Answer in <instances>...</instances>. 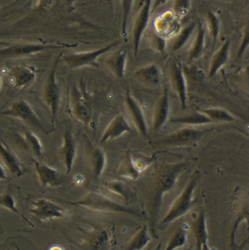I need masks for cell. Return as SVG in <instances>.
Returning a JSON list of instances; mask_svg holds the SVG:
<instances>
[{"mask_svg":"<svg viewBox=\"0 0 249 250\" xmlns=\"http://www.w3.org/2000/svg\"><path fill=\"white\" fill-rule=\"evenodd\" d=\"M187 165L188 164L187 162L166 164L160 169V172L156 178L154 193L150 201V214L148 217L152 233L155 237L157 238L155 233L156 225L158 220L163 197L165 194L174 187L182 173L186 170Z\"/></svg>","mask_w":249,"mask_h":250,"instance_id":"6da1fadb","label":"cell"},{"mask_svg":"<svg viewBox=\"0 0 249 250\" xmlns=\"http://www.w3.org/2000/svg\"><path fill=\"white\" fill-rule=\"evenodd\" d=\"M67 204L75 207H83L91 211L120 213L134 216L141 220H149L148 216H147L144 211L116 202L99 192H88L79 201H67Z\"/></svg>","mask_w":249,"mask_h":250,"instance_id":"7a4b0ae2","label":"cell"},{"mask_svg":"<svg viewBox=\"0 0 249 250\" xmlns=\"http://www.w3.org/2000/svg\"><path fill=\"white\" fill-rule=\"evenodd\" d=\"M199 174L196 173L190 180L184 190L171 206L168 212L160 222V226H167L187 214L195 203L194 192L197 187Z\"/></svg>","mask_w":249,"mask_h":250,"instance_id":"3957f363","label":"cell"},{"mask_svg":"<svg viewBox=\"0 0 249 250\" xmlns=\"http://www.w3.org/2000/svg\"><path fill=\"white\" fill-rule=\"evenodd\" d=\"M61 55H58L53 62L47 75L42 91V99L51 112V121L55 123L61 104V89L57 81V73Z\"/></svg>","mask_w":249,"mask_h":250,"instance_id":"277c9868","label":"cell"},{"mask_svg":"<svg viewBox=\"0 0 249 250\" xmlns=\"http://www.w3.org/2000/svg\"><path fill=\"white\" fill-rule=\"evenodd\" d=\"M78 46L77 43L43 44L24 42L13 44L10 46L0 49V62L10 59H20L41 53L45 50L57 48H71Z\"/></svg>","mask_w":249,"mask_h":250,"instance_id":"5b68a950","label":"cell"},{"mask_svg":"<svg viewBox=\"0 0 249 250\" xmlns=\"http://www.w3.org/2000/svg\"><path fill=\"white\" fill-rule=\"evenodd\" d=\"M0 116L11 117L20 120L27 125L45 131L42 121L30 104L26 100H18L5 109L0 111Z\"/></svg>","mask_w":249,"mask_h":250,"instance_id":"8992f818","label":"cell"},{"mask_svg":"<svg viewBox=\"0 0 249 250\" xmlns=\"http://www.w3.org/2000/svg\"><path fill=\"white\" fill-rule=\"evenodd\" d=\"M118 44V42H114L98 49L66 55L63 56L62 60L70 69H80L85 66L99 67L98 58L117 46Z\"/></svg>","mask_w":249,"mask_h":250,"instance_id":"52a82bcc","label":"cell"},{"mask_svg":"<svg viewBox=\"0 0 249 250\" xmlns=\"http://www.w3.org/2000/svg\"><path fill=\"white\" fill-rule=\"evenodd\" d=\"M153 0H144L140 5L138 14L133 26L132 38L134 57H138L141 38L148 26L152 12Z\"/></svg>","mask_w":249,"mask_h":250,"instance_id":"ba28073f","label":"cell"},{"mask_svg":"<svg viewBox=\"0 0 249 250\" xmlns=\"http://www.w3.org/2000/svg\"><path fill=\"white\" fill-rule=\"evenodd\" d=\"M32 204L33 207L30 208L29 213L39 221L63 218L66 217V210L63 207L48 199H38L32 201Z\"/></svg>","mask_w":249,"mask_h":250,"instance_id":"9c48e42d","label":"cell"},{"mask_svg":"<svg viewBox=\"0 0 249 250\" xmlns=\"http://www.w3.org/2000/svg\"><path fill=\"white\" fill-rule=\"evenodd\" d=\"M207 131L208 130H200L191 127H186L169 134L156 143L157 144L166 146H185L200 140Z\"/></svg>","mask_w":249,"mask_h":250,"instance_id":"30bf717a","label":"cell"},{"mask_svg":"<svg viewBox=\"0 0 249 250\" xmlns=\"http://www.w3.org/2000/svg\"><path fill=\"white\" fill-rule=\"evenodd\" d=\"M170 81L176 95L178 96L181 107L182 109H186L187 102V88L185 73L182 69V65L179 62H174L171 65Z\"/></svg>","mask_w":249,"mask_h":250,"instance_id":"8fae6325","label":"cell"},{"mask_svg":"<svg viewBox=\"0 0 249 250\" xmlns=\"http://www.w3.org/2000/svg\"><path fill=\"white\" fill-rule=\"evenodd\" d=\"M59 156L66 168V174L72 171L77 157V145L70 128H66L63 133L62 146L60 147Z\"/></svg>","mask_w":249,"mask_h":250,"instance_id":"7c38bea8","label":"cell"},{"mask_svg":"<svg viewBox=\"0 0 249 250\" xmlns=\"http://www.w3.org/2000/svg\"><path fill=\"white\" fill-rule=\"evenodd\" d=\"M71 112L74 118L82 124L88 125L91 122V108L75 85L71 93Z\"/></svg>","mask_w":249,"mask_h":250,"instance_id":"4fadbf2b","label":"cell"},{"mask_svg":"<svg viewBox=\"0 0 249 250\" xmlns=\"http://www.w3.org/2000/svg\"><path fill=\"white\" fill-rule=\"evenodd\" d=\"M132 132V128L123 115L115 117L107 125L102 133L100 142L106 143L111 140H115L127 133Z\"/></svg>","mask_w":249,"mask_h":250,"instance_id":"5bb4252c","label":"cell"},{"mask_svg":"<svg viewBox=\"0 0 249 250\" xmlns=\"http://www.w3.org/2000/svg\"><path fill=\"white\" fill-rule=\"evenodd\" d=\"M125 104L138 132L143 137H147L148 136V128L144 111L139 103L131 95L129 90H127L125 93Z\"/></svg>","mask_w":249,"mask_h":250,"instance_id":"9a60e30c","label":"cell"},{"mask_svg":"<svg viewBox=\"0 0 249 250\" xmlns=\"http://www.w3.org/2000/svg\"><path fill=\"white\" fill-rule=\"evenodd\" d=\"M9 77L15 88L24 89L33 83L36 78V72L29 66H17L10 69Z\"/></svg>","mask_w":249,"mask_h":250,"instance_id":"2e32d148","label":"cell"},{"mask_svg":"<svg viewBox=\"0 0 249 250\" xmlns=\"http://www.w3.org/2000/svg\"><path fill=\"white\" fill-rule=\"evenodd\" d=\"M170 102H169V90L165 87L163 94L157 100L153 113V129L157 131L161 129L167 122L169 118Z\"/></svg>","mask_w":249,"mask_h":250,"instance_id":"e0dca14e","label":"cell"},{"mask_svg":"<svg viewBox=\"0 0 249 250\" xmlns=\"http://www.w3.org/2000/svg\"><path fill=\"white\" fill-rule=\"evenodd\" d=\"M192 230L194 234L195 241L196 250H209L208 247L207 228H206V214L203 210H201L197 214L194 221L192 223Z\"/></svg>","mask_w":249,"mask_h":250,"instance_id":"ac0fdd59","label":"cell"},{"mask_svg":"<svg viewBox=\"0 0 249 250\" xmlns=\"http://www.w3.org/2000/svg\"><path fill=\"white\" fill-rule=\"evenodd\" d=\"M127 59H128V50L125 48H121L107 58L106 60V64L110 72L116 78L123 79L124 78L125 71H126Z\"/></svg>","mask_w":249,"mask_h":250,"instance_id":"d6986e66","label":"cell"},{"mask_svg":"<svg viewBox=\"0 0 249 250\" xmlns=\"http://www.w3.org/2000/svg\"><path fill=\"white\" fill-rule=\"evenodd\" d=\"M135 76L142 83L149 86H156L161 81V71L156 63H149L136 69Z\"/></svg>","mask_w":249,"mask_h":250,"instance_id":"ffe728a7","label":"cell"},{"mask_svg":"<svg viewBox=\"0 0 249 250\" xmlns=\"http://www.w3.org/2000/svg\"><path fill=\"white\" fill-rule=\"evenodd\" d=\"M32 161L35 164V171L42 188L57 186L58 184L59 179L57 169L43 163L39 162L36 159H32Z\"/></svg>","mask_w":249,"mask_h":250,"instance_id":"44dd1931","label":"cell"},{"mask_svg":"<svg viewBox=\"0 0 249 250\" xmlns=\"http://www.w3.org/2000/svg\"><path fill=\"white\" fill-rule=\"evenodd\" d=\"M0 158L4 162L7 169L16 177L23 176V170L17 155L8 146L0 141Z\"/></svg>","mask_w":249,"mask_h":250,"instance_id":"7402d4cb","label":"cell"},{"mask_svg":"<svg viewBox=\"0 0 249 250\" xmlns=\"http://www.w3.org/2000/svg\"><path fill=\"white\" fill-rule=\"evenodd\" d=\"M104 186L109 191L120 196L127 205L137 200V195L127 183L121 180H111L104 183Z\"/></svg>","mask_w":249,"mask_h":250,"instance_id":"603a6c76","label":"cell"},{"mask_svg":"<svg viewBox=\"0 0 249 250\" xmlns=\"http://www.w3.org/2000/svg\"><path fill=\"white\" fill-rule=\"evenodd\" d=\"M88 245L91 250H107L111 245V234L108 229L94 228L88 239Z\"/></svg>","mask_w":249,"mask_h":250,"instance_id":"cb8c5ba5","label":"cell"},{"mask_svg":"<svg viewBox=\"0 0 249 250\" xmlns=\"http://www.w3.org/2000/svg\"><path fill=\"white\" fill-rule=\"evenodd\" d=\"M230 41L227 40L222 46L219 48L212 56L209 65V78L214 76L219 69L223 67L224 65L228 62L230 56Z\"/></svg>","mask_w":249,"mask_h":250,"instance_id":"d4e9b609","label":"cell"},{"mask_svg":"<svg viewBox=\"0 0 249 250\" xmlns=\"http://www.w3.org/2000/svg\"><path fill=\"white\" fill-rule=\"evenodd\" d=\"M205 38H206V29L200 21L197 22V32L195 38L188 51V60L190 62L198 59L205 48Z\"/></svg>","mask_w":249,"mask_h":250,"instance_id":"484cf974","label":"cell"},{"mask_svg":"<svg viewBox=\"0 0 249 250\" xmlns=\"http://www.w3.org/2000/svg\"><path fill=\"white\" fill-rule=\"evenodd\" d=\"M170 122L174 124H182L187 125H201L211 124L212 121L201 111L193 112L181 117H175L170 119Z\"/></svg>","mask_w":249,"mask_h":250,"instance_id":"4316f807","label":"cell"},{"mask_svg":"<svg viewBox=\"0 0 249 250\" xmlns=\"http://www.w3.org/2000/svg\"><path fill=\"white\" fill-rule=\"evenodd\" d=\"M90 162L94 177L98 180L102 175L107 166V156L104 151L99 147L94 148L91 152Z\"/></svg>","mask_w":249,"mask_h":250,"instance_id":"83f0119b","label":"cell"},{"mask_svg":"<svg viewBox=\"0 0 249 250\" xmlns=\"http://www.w3.org/2000/svg\"><path fill=\"white\" fill-rule=\"evenodd\" d=\"M117 174L120 177L135 180L139 177L141 171L137 168L132 155L130 152L125 154L117 168Z\"/></svg>","mask_w":249,"mask_h":250,"instance_id":"f1b7e54d","label":"cell"},{"mask_svg":"<svg viewBox=\"0 0 249 250\" xmlns=\"http://www.w3.org/2000/svg\"><path fill=\"white\" fill-rule=\"evenodd\" d=\"M197 24L196 22H191L179 31L176 36L173 38L172 45V51H178L186 45L187 41L197 29Z\"/></svg>","mask_w":249,"mask_h":250,"instance_id":"f546056e","label":"cell"},{"mask_svg":"<svg viewBox=\"0 0 249 250\" xmlns=\"http://www.w3.org/2000/svg\"><path fill=\"white\" fill-rule=\"evenodd\" d=\"M151 241L150 233L148 231V228L147 226H144L131 239V242L127 246L128 250H141L144 249L148 245Z\"/></svg>","mask_w":249,"mask_h":250,"instance_id":"4dcf8cb0","label":"cell"},{"mask_svg":"<svg viewBox=\"0 0 249 250\" xmlns=\"http://www.w3.org/2000/svg\"><path fill=\"white\" fill-rule=\"evenodd\" d=\"M23 141L24 146L29 149L37 158L43 157V147L39 139L31 131L23 133Z\"/></svg>","mask_w":249,"mask_h":250,"instance_id":"1f68e13d","label":"cell"},{"mask_svg":"<svg viewBox=\"0 0 249 250\" xmlns=\"http://www.w3.org/2000/svg\"><path fill=\"white\" fill-rule=\"evenodd\" d=\"M188 228L186 225H182L175 230L168 242L166 250H174L185 246L187 242Z\"/></svg>","mask_w":249,"mask_h":250,"instance_id":"d6a6232c","label":"cell"},{"mask_svg":"<svg viewBox=\"0 0 249 250\" xmlns=\"http://www.w3.org/2000/svg\"><path fill=\"white\" fill-rule=\"evenodd\" d=\"M202 112L207 115L212 122H232L235 117L226 109L220 107H211L201 109Z\"/></svg>","mask_w":249,"mask_h":250,"instance_id":"836d02e7","label":"cell"},{"mask_svg":"<svg viewBox=\"0 0 249 250\" xmlns=\"http://www.w3.org/2000/svg\"><path fill=\"white\" fill-rule=\"evenodd\" d=\"M207 23L211 37L213 47L216 45L220 32V21L219 18L213 12L209 11L207 13Z\"/></svg>","mask_w":249,"mask_h":250,"instance_id":"e575fe53","label":"cell"},{"mask_svg":"<svg viewBox=\"0 0 249 250\" xmlns=\"http://www.w3.org/2000/svg\"><path fill=\"white\" fill-rule=\"evenodd\" d=\"M0 207H3V208H7L9 211L11 212L14 213V214H17L18 216L23 219L26 223H27L29 226H34L33 224L28 220L26 217H25L20 211H19L16 207V202H15L14 199L11 195L9 193H3L0 196Z\"/></svg>","mask_w":249,"mask_h":250,"instance_id":"d590c367","label":"cell"},{"mask_svg":"<svg viewBox=\"0 0 249 250\" xmlns=\"http://www.w3.org/2000/svg\"><path fill=\"white\" fill-rule=\"evenodd\" d=\"M135 0H121L122 9V23L121 34L122 36L126 37L127 29H128V20L131 16V10Z\"/></svg>","mask_w":249,"mask_h":250,"instance_id":"8d00e7d4","label":"cell"},{"mask_svg":"<svg viewBox=\"0 0 249 250\" xmlns=\"http://www.w3.org/2000/svg\"><path fill=\"white\" fill-rule=\"evenodd\" d=\"M191 0H173V10L177 19H182L190 11Z\"/></svg>","mask_w":249,"mask_h":250,"instance_id":"74e56055","label":"cell"},{"mask_svg":"<svg viewBox=\"0 0 249 250\" xmlns=\"http://www.w3.org/2000/svg\"><path fill=\"white\" fill-rule=\"evenodd\" d=\"M249 46V21L243 31L242 38L237 53V58L242 57L247 48Z\"/></svg>","mask_w":249,"mask_h":250,"instance_id":"f35d334b","label":"cell"},{"mask_svg":"<svg viewBox=\"0 0 249 250\" xmlns=\"http://www.w3.org/2000/svg\"><path fill=\"white\" fill-rule=\"evenodd\" d=\"M150 41H151V43L153 44L154 49L157 50L160 53L163 52L166 48V40L159 34L153 33L151 35Z\"/></svg>","mask_w":249,"mask_h":250,"instance_id":"ab89813d","label":"cell"},{"mask_svg":"<svg viewBox=\"0 0 249 250\" xmlns=\"http://www.w3.org/2000/svg\"><path fill=\"white\" fill-rule=\"evenodd\" d=\"M168 1H169V0H154L153 5H152V12L154 11V10H157L158 7L164 5Z\"/></svg>","mask_w":249,"mask_h":250,"instance_id":"60d3db41","label":"cell"},{"mask_svg":"<svg viewBox=\"0 0 249 250\" xmlns=\"http://www.w3.org/2000/svg\"><path fill=\"white\" fill-rule=\"evenodd\" d=\"M244 78L246 85H247V88H248L249 91V65L246 66L245 69H244Z\"/></svg>","mask_w":249,"mask_h":250,"instance_id":"b9f144b4","label":"cell"},{"mask_svg":"<svg viewBox=\"0 0 249 250\" xmlns=\"http://www.w3.org/2000/svg\"><path fill=\"white\" fill-rule=\"evenodd\" d=\"M1 180H7V177L6 175L4 168L0 165V181H1Z\"/></svg>","mask_w":249,"mask_h":250,"instance_id":"7bdbcfd3","label":"cell"},{"mask_svg":"<svg viewBox=\"0 0 249 250\" xmlns=\"http://www.w3.org/2000/svg\"><path fill=\"white\" fill-rule=\"evenodd\" d=\"M144 1V0H136L137 2L139 4V5H141V3H142V1Z\"/></svg>","mask_w":249,"mask_h":250,"instance_id":"ee69618b","label":"cell"},{"mask_svg":"<svg viewBox=\"0 0 249 250\" xmlns=\"http://www.w3.org/2000/svg\"><path fill=\"white\" fill-rule=\"evenodd\" d=\"M1 74H0V91H1Z\"/></svg>","mask_w":249,"mask_h":250,"instance_id":"f6af8a7d","label":"cell"}]
</instances>
